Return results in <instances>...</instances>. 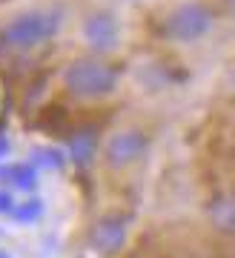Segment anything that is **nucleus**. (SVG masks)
<instances>
[{
    "instance_id": "0eeeda50",
    "label": "nucleus",
    "mask_w": 235,
    "mask_h": 258,
    "mask_svg": "<svg viewBox=\"0 0 235 258\" xmlns=\"http://www.w3.org/2000/svg\"><path fill=\"white\" fill-rule=\"evenodd\" d=\"M209 221L221 235H235V195H218L209 204Z\"/></svg>"
},
{
    "instance_id": "f257e3e1",
    "label": "nucleus",
    "mask_w": 235,
    "mask_h": 258,
    "mask_svg": "<svg viewBox=\"0 0 235 258\" xmlns=\"http://www.w3.org/2000/svg\"><path fill=\"white\" fill-rule=\"evenodd\" d=\"M118 69L100 57L72 60L64 72V86L78 98H106L118 89Z\"/></svg>"
},
{
    "instance_id": "9d476101",
    "label": "nucleus",
    "mask_w": 235,
    "mask_h": 258,
    "mask_svg": "<svg viewBox=\"0 0 235 258\" xmlns=\"http://www.w3.org/2000/svg\"><path fill=\"white\" fill-rule=\"evenodd\" d=\"M18 215L20 221H29V218H37L40 215V201H26V207H20V210H12Z\"/></svg>"
},
{
    "instance_id": "423d86ee",
    "label": "nucleus",
    "mask_w": 235,
    "mask_h": 258,
    "mask_svg": "<svg viewBox=\"0 0 235 258\" xmlns=\"http://www.w3.org/2000/svg\"><path fill=\"white\" fill-rule=\"evenodd\" d=\"M127 218H121V215H106V218H100L89 232V244L92 249H98L103 255H115L118 249L127 244Z\"/></svg>"
},
{
    "instance_id": "f8f14e48",
    "label": "nucleus",
    "mask_w": 235,
    "mask_h": 258,
    "mask_svg": "<svg viewBox=\"0 0 235 258\" xmlns=\"http://www.w3.org/2000/svg\"><path fill=\"white\" fill-rule=\"evenodd\" d=\"M224 6H226L229 12H232V15H235V0H224Z\"/></svg>"
},
{
    "instance_id": "39448f33",
    "label": "nucleus",
    "mask_w": 235,
    "mask_h": 258,
    "mask_svg": "<svg viewBox=\"0 0 235 258\" xmlns=\"http://www.w3.org/2000/svg\"><path fill=\"white\" fill-rule=\"evenodd\" d=\"M83 40L95 52H112L121 43V23L112 12H92L83 20Z\"/></svg>"
},
{
    "instance_id": "7ed1b4c3",
    "label": "nucleus",
    "mask_w": 235,
    "mask_h": 258,
    "mask_svg": "<svg viewBox=\"0 0 235 258\" xmlns=\"http://www.w3.org/2000/svg\"><path fill=\"white\" fill-rule=\"evenodd\" d=\"M212 12L204 6V3H181L178 9H172V15L166 18V35L175 40V43H195L201 37L209 35L212 29Z\"/></svg>"
},
{
    "instance_id": "6e6552de",
    "label": "nucleus",
    "mask_w": 235,
    "mask_h": 258,
    "mask_svg": "<svg viewBox=\"0 0 235 258\" xmlns=\"http://www.w3.org/2000/svg\"><path fill=\"white\" fill-rule=\"evenodd\" d=\"M69 147H72V158L81 166L92 164L95 149H98V135H95V129H78L72 135V141H69Z\"/></svg>"
},
{
    "instance_id": "9b49d317",
    "label": "nucleus",
    "mask_w": 235,
    "mask_h": 258,
    "mask_svg": "<svg viewBox=\"0 0 235 258\" xmlns=\"http://www.w3.org/2000/svg\"><path fill=\"white\" fill-rule=\"evenodd\" d=\"M15 210V201H12V195L0 192V212H12Z\"/></svg>"
},
{
    "instance_id": "ddd939ff",
    "label": "nucleus",
    "mask_w": 235,
    "mask_h": 258,
    "mask_svg": "<svg viewBox=\"0 0 235 258\" xmlns=\"http://www.w3.org/2000/svg\"><path fill=\"white\" fill-rule=\"evenodd\" d=\"M232 89H235V72H232Z\"/></svg>"
},
{
    "instance_id": "20e7f679",
    "label": "nucleus",
    "mask_w": 235,
    "mask_h": 258,
    "mask_svg": "<svg viewBox=\"0 0 235 258\" xmlns=\"http://www.w3.org/2000/svg\"><path fill=\"white\" fill-rule=\"evenodd\" d=\"M149 147V141L141 129H118L115 135H109L103 147V161L109 169H127L135 161H141Z\"/></svg>"
},
{
    "instance_id": "f03ea898",
    "label": "nucleus",
    "mask_w": 235,
    "mask_h": 258,
    "mask_svg": "<svg viewBox=\"0 0 235 258\" xmlns=\"http://www.w3.org/2000/svg\"><path fill=\"white\" fill-rule=\"evenodd\" d=\"M57 32V18L46 12H23L9 20L0 32V46L9 52H29V49L46 43Z\"/></svg>"
},
{
    "instance_id": "1a4fd4ad",
    "label": "nucleus",
    "mask_w": 235,
    "mask_h": 258,
    "mask_svg": "<svg viewBox=\"0 0 235 258\" xmlns=\"http://www.w3.org/2000/svg\"><path fill=\"white\" fill-rule=\"evenodd\" d=\"M0 175L12 178V184L20 186V189H32V186H35V169L26 166V164H15V166H9V169H3Z\"/></svg>"
},
{
    "instance_id": "4468645a",
    "label": "nucleus",
    "mask_w": 235,
    "mask_h": 258,
    "mask_svg": "<svg viewBox=\"0 0 235 258\" xmlns=\"http://www.w3.org/2000/svg\"><path fill=\"white\" fill-rule=\"evenodd\" d=\"M198 258H215V255H198Z\"/></svg>"
}]
</instances>
